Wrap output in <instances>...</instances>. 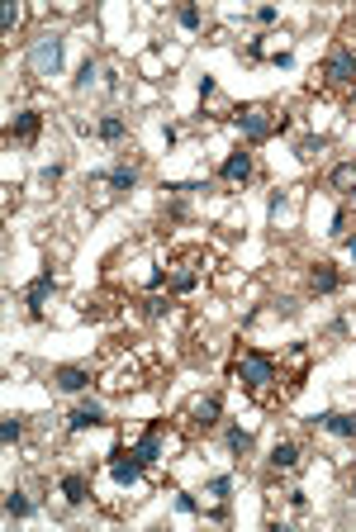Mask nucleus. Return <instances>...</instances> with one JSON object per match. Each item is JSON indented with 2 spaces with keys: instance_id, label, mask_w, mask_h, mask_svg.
I'll list each match as a JSON object with an SVG mask.
<instances>
[{
  "instance_id": "bb28decb",
  "label": "nucleus",
  "mask_w": 356,
  "mask_h": 532,
  "mask_svg": "<svg viewBox=\"0 0 356 532\" xmlns=\"http://www.w3.org/2000/svg\"><path fill=\"white\" fill-rule=\"evenodd\" d=\"M314 152H323V138H300V157H314Z\"/></svg>"
},
{
  "instance_id": "b1692460",
  "label": "nucleus",
  "mask_w": 356,
  "mask_h": 532,
  "mask_svg": "<svg viewBox=\"0 0 356 532\" xmlns=\"http://www.w3.org/2000/svg\"><path fill=\"white\" fill-rule=\"evenodd\" d=\"M228 490H233V480H228V476H214V480H209V494H214V499H228Z\"/></svg>"
},
{
  "instance_id": "dca6fc26",
  "label": "nucleus",
  "mask_w": 356,
  "mask_h": 532,
  "mask_svg": "<svg viewBox=\"0 0 356 532\" xmlns=\"http://www.w3.org/2000/svg\"><path fill=\"white\" fill-rule=\"evenodd\" d=\"M337 281H342V276H337L332 266H314V276H309L314 295H332V290H337Z\"/></svg>"
},
{
  "instance_id": "412c9836",
  "label": "nucleus",
  "mask_w": 356,
  "mask_h": 532,
  "mask_svg": "<svg viewBox=\"0 0 356 532\" xmlns=\"http://www.w3.org/2000/svg\"><path fill=\"white\" fill-rule=\"evenodd\" d=\"M110 186L114 190H134L138 186V171H134V166H114V171H110Z\"/></svg>"
},
{
  "instance_id": "f03ea898",
  "label": "nucleus",
  "mask_w": 356,
  "mask_h": 532,
  "mask_svg": "<svg viewBox=\"0 0 356 532\" xmlns=\"http://www.w3.org/2000/svg\"><path fill=\"white\" fill-rule=\"evenodd\" d=\"M57 67H62V43H57V38H38V43L29 48V77L33 81H53Z\"/></svg>"
},
{
  "instance_id": "6e6552de",
  "label": "nucleus",
  "mask_w": 356,
  "mask_h": 532,
  "mask_svg": "<svg viewBox=\"0 0 356 532\" xmlns=\"http://www.w3.org/2000/svg\"><path fill=\"white\" fill-rule=\"evenodd\" d=\"M48 295H53V271H43V276H38V281H33V285L24 290V304H29V314H33V319L43 314V304H48Z\"/></svg>"
},
{
  "instance_id": "f3484780",
  "label": "nucleus",
  "mask_w": 356,
  "mask_h": 532,
  "mask_svg": "<svg viewBox=\"0 0 356 532\" xmlns=\"http://www.w3.org/2000/svg\"><path fill=\"white\" fill-rule=\"evenodd\" d=\"M5 513H10V518H29V513H33L24 490H10V494H5Z\"/></svg>"
},
{
  "instance_id": "c85d7f7f",
  "label": "nucleus",
  "mask_w": 356,
  "mask_h": 532,
  "mask_svg": "<svg viewBox=\"0 0 356 532\" xmlns=\"http://www.w3.org/2000/svg\"><path fill=\"white\" fill-rule=\"evenodd\" d=\"M347 257H352V266H356V238H347Z\"/></svg>"
},
{
  "instance_id": "a878e982",
  "label": "nucleus",
  "mask_w": 356,
  "mask_h": 532,
  "mask_svg": "<svg viewBox=\"0 0 356 532\" xmlns=\"http://www.w3.org/2000/svg\"><path fill=\"white\" fill-rule=\"evenodd\" d=\"M19 24V5H5V15H0V29H5V33H10V29Z\"/></svg>"
},
{
  "instance_id": "7ed1b4c3",
  "label": "nucleus",
  "mask_w": 356,
  "mask_h": 532,
  "mask_svg": "<svg viewBox=\"0 0 356 532\" xmlns=\"http://www.w3.org/2000/svg\"><path fill=\"white\" fill-rule=\"evenodd\" d=\"M233 124H238V133H243L247 143H261V138H266V133L275 129V119L266 114V105H243Z\"/></svg>"
},
{
  "instance_id": "393cba45",
  "label": "nucleus",
  "mask_w": 356,
  "mask_h": 532,
  "mask_svg": "<svg viewBox=\"0 0 356 532\" xmlns=\"http://www.w3.org/2000/svg\"><path fill=\"white\" fill-rule=\"evenodd\" d=\"M90 81H95V62L86 57V62H81V77H76V91H90Z\"/></svg>"
},
{
  "instance_id": "cd10ccee",
  "label": "nucleus",
  "mask_w": 356,
  "mask_h": 532,
  "mask_svg": "<svg viewBox=\"0 0 356 532\" xmlns=\"http://www.w3.org/2000/svg\"><path fill=\"white\" fill-rule=\"evenodd\" d=\"M171 290H181V295H186V290H195V276H191V271H181V276L171 281Z\"/></svg>"
},
{
  "instance_id": "f8f14e48",
  "label": "nucleus",
  "mask_w": 356,
  "mask_h": 532,
  "mask_svg": "<svg viewBox=\"0 0 356 532\" xmlns=\"http://www.w3.org/2000/svg\"><path fill=\"white\" fill-rule=\"evenodd\" d=\"M191 423L195 428H214L219 423V399H195L191 404Z\"/></svg>"
},
{
  "instance_id": "9d476101",
  "label": "nucleus",
  "mask_w": 356,
  "mask_h": 532,
  "mask_svg": "<svg viewBox=\"0 0 356 532\" xmlns=\"http://www.w3.org/2000/svg\"><path fill=\"white\" fill-rule=\"evenodd\" d=\"M62 494H67V504H86V499H90V480H86L81 471H67V476H62Z\"/></svg>"
},
{
  "instance_id": "0eeeda50",
  "label": "nucleus",
  "mask_w": 356,
  "mask_h": 532,
  "mask_svg": "<svg viewBox=\"0 0 356 532\" xmlns=\"http://www.w3.org/2000/svg\"><path fill=\"white\" fill-rule=\"evenodd\" d=\"M53 385L62 395H81V390H90V371H86V366H57Z\"/></svg>"
},
{
  "instance_id": "6ab92c4d",
  "label": "nucleus",
  "mask_w": 356,
  "mask_h": 532,
  "mask_svg": "<svg viewBox=\"0 0 356 532\" xmlns=\"http://www.w3.org/2000/svg\"><path fill=\"white\" fill-rule=\"evenodd\" d=\"M100 138H105V143H119V138H124V119H119V114H105V119H100Z\"/></svg>"
},
{
  "instance_id": "c756f323",
  "label": "nucleus",
  "mask_w": 356,
  "mask_h": 532,
  "mask_svg": "<svg viewBox=\"0 0 356 532\" xmlns=\"http://www.w3.org/2000/svg\"><path fill=\"white\" fill-rule=\"evenodd\" d=\"M352 200H356V186H352Z\"/></svg>"
},
{
  "instance_id": "ddd939ff",
  "label": "nucleus",
  "mask_w": 356,
  "mask_h": 532,
  "mask_svg": "<svg viewBox=\"0 0 356 532\" xmlns=\"http://www.w3.org/2000/svg\"><path fill=\"white\" fill-rule=\"evenodd\" d=\"M38 129H43V114H38V109H24V114H15V138L33 143V138H38Z\"/></svg>"
},
{
  "instance_id": "f257e3e1",
  "label": "nucleus",
  "mask_w": 356,
  "mask_h": 532,
  "mask_svg": "<svg viewBox=\"0 0 356 532\" xmlns=\"http://www.w3.org/2000/svg\"><path fill=\"white\" fill-rule=\"evenodd\" d=\"M233 371H238V380H243L247 390H266V385L275 380V361L266 357V352H243Z\"/></svg>"
},
{
  "instance_id": "a211bd4d",
  "label": "nucleus",
  "mask_w": 356,
  "mask_h": 532,
  "mask_svg": "<svg viewBox=\"0 0 356 532\" xmlns=\"http://www.w3.org/2000/svg\"><path fill=\"white\" fill-rule=\"evenodd\" d=\"M332 186L352 195V186H356V162H342V166H332Z\"/></svg>"
},
{
  "instance_id": "4be33fe9",
  "label": "nucleus",
  "mask_w": 356,
  "mask_h": 532,
  "mask_svg": "<svg viewBox=\"0 0 356 532\" xmlns=\"http://www.w3.org/2000/svg\"><path fill=\"white\" fill-rule=\"evenodd\" d=\"M19 432H24V423H19V418H5V423H0V442H5V447H15V442H19Z\"/></svg>"
},
{
  "instance_id": "20e7f679",
  "label": "nucleus",
  "mask_w": 356,
  "mask_h": 532,
  "mask_svg": "<svg viewBox=\"0 0 356 532\" xmlns=\"http://www.w3.org/2000/svg\"><path fill=\"white\" fill-rule=\"evenodd\" d=\"M110 476H114V485H138V480H143V456L114 447L110 452Z\"/></svg>"
},
{
  "instance_id": "5701e85b",
  "label": "nucleus",
  "mask_w": 356,
  "mask_h": 532,
  "mask_svg": "<svg viewBox=\"0 0 356 532\" xmlns=\"http://www.w3.org/2000/svg\"><path fill=\"white\" fill-rule=\"evenodd\" d=\"M176 19H181L186 29H200V10H195V5H181V10H176Z\"/></svg>"
},
{
  "instance_id": "2eb2a0df",
  "label": "nucleus",
  "mask_w": 356,
  "mask_h": 532,
  "mask_svg": "<svg viewBox=\"0 0 356 532\" xmlns=\"http://www.w3.org/2000/svg\"><path fill=\"white\" fill-rule=\"evenodd\" d=\"M138 456H143V466H152L157 456H162V437H157V428H147L143 437H138V447H134Z\"/></svg>"
},
{
  "instance_id": "4468645a",
  "label": "nucleus",
  "mask_w": 356,
  "mask_h": 532,
  "mask_svg": "<svg viewBox=\"0 0 356 532\" xmlns=\"http://www.w3.org/2000/svg\"><path fill=\"white\" fill-rule=\"evenodd\" d=\"M271 466L275 471H295V466H300V447H295V442H275L271 447Z\"/></svg>"
},
{
  "instance_id": "1a4fd4ad",
  "label": "nucleus",
  "mask_w": 356,
  "mask_h": 532,
  "mask_svg": "<svg viewBox=\"0 0 356 532\" xmlns=\"http://www.w3.org/2000/svg\"><path fill=\"white\" fill-rule=\"evenodd\" d=\"M314 423L328 428V432H337V437H356V414H337V409H328V414H318Z\"/></svg>"
},
{
  "instance_id": "423d86ee",
  "label": "nucleus",
  "mask_w": 356,
  "mask_h": 532,
  "mask_svg": "<svg viewBox=\"0 0 356 532\" xmlns=\"http://www.w3.org/2000/svg\"><path fill=\"white\" fill-rule=\"evenodd\" d=\"M100 423H110V418H105V404H95V399L76 404V409H72V418H67V428H72V432H86V428H100Z\"/></svg>"
},
{
  "instance_id": "9b49d317",
  "label": "nucleus",
  "mask_w": 356,
  "mask_h": 532,
  "mask_svg": "<svg viewBox=\"0 0 356 532\" xmlns=\"http://www.w3.org/2000/svg\"><path fill=\"white\" fill-rule=\"evenodd\" d=\"M219 176H223V181H233V186L247 181V176H252V152H233V157L219 166Z\"/></svg>"
},
{
  "instance_id": "39448f33",
  "label": "nucleus",
  "mask_w": 356,
  "mask_h": 532,
  "mask_svg": "<svg viewBox=\"0 0 356 532\" xmlns=\"http://www.w3.org/2000/svg\"><path fill=\"white\" fill-rule=\"evenodd\" d=\"M328 81L332 86H352L356 81V53L347 48V43H337L328 53Z\"/></svg>"
},
{
  "instance_id": "aec40b11",
  "label": "nucleus",
  "mask_w": 356,
  "mask_h": 532,
  "mask_svg": "<svg viewBox=\"0 0 356 532\" xmlns=\"http://www.w3.org/2000/svg\"><path fill=\"white\" fill-rule=\"evenodd\" d=\"M228 452H233V456H247V452H252V432H243V428H228Z\"/></svg>"
}]
</instances>
